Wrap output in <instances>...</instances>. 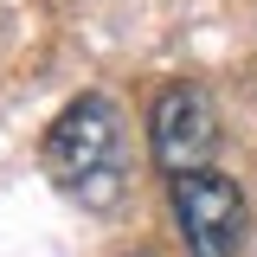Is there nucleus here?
<instances>
[{
	"label": "nucleus",
	"mask_w": 257,
	"mask_h": 257,
	"mask_svg": "<svg viewBox=\"0 0 257 257\" xmlns=\"http://www.w3.org/2000/svg\"><path fill=\"white\" fill-rule=\"evenodd\" d=\"M45 174L58 180V193H71L77 206L109 212L128 187V135L122 109L109 96H77L58 122L45 128Z\"/></svg>",
	"instance_id": "1"
},
{
	"label": "nucleus",
	"mask_w": 257,
	"mask_h": 257,
	"mask_svg": "<svg viewBox=\"0 0 257 257\" xmlns=\"http://www.w3.org/2000/svg\"><path fill=\"white\" fill-rule=\"evenodd\" d=\"M174 219H180V244L187 257H238L244 244V193L231 174L219 167H199L174 180Z\"/></svg>",
	"instance_id": "2"
},
{
	"label": "nucleus",
	"mask_w": 257,
	"mask_h": 257,
	"mask_svg": "<svg viewBox=\"0 0 257 257\" xmlns=\"http://www.w3.org/2000/svg\"><path fill=\"white\" fill-rule=\"evenodd\" d=\"M148 148L155 161L180 180V174H199L206 161L219 155V103L199 90V84H167L148 109Z\"/></svg>",
	"instance_id": "3"
}]
</instances>
